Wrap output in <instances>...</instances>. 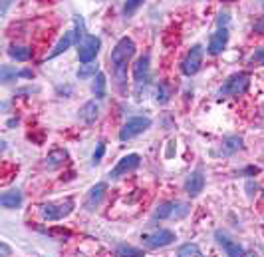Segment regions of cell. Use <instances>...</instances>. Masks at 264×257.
Here are the masks:
<instances>
[{"instance_id": "1", "label": "cell", "mask_w": 264, "mask_h": 257, "mask_svg": "<svg viewBox=\"0 0 264 257\" xmlns=\"http://www.w3.org/2000/svg\"><path fill=\"white\" fill-rule=\"evenodd\" d=\"M135 54V42L127 36H123L120 42L115 44V48L111 50V64H113V72L117 76V82L123 84L127 78V62L133 58Z\"/></svg>"}, {"instance_id": "2", "label": "cell", "mask_w": 264, "mask_h": 257, "mask_svg": "<svg viewBox=\"0 0 264 257\" xmlns=\"http://www.w3.org/2000/svg\"><path fill=\"white\" fill-rule=\"evenodd\" d=\"M248 86H250V76L246 72H237V74H232L228 76V80L219 88L217 96L219 98H232V96H241L248 90Z\"/></svg>"}, {"instance_id": "3", "label": "cell", "mask_w": 264, "mask_h": 257, "mask_svg": "<svg viewBox=\"0 0 264 257\" xmlns=\"http://www.w3.org/2000/svg\"><path fill=\"white\" fill-rule=\"evenodd\" d=\"M74 206L76 202L72 197H66V199H60V202H48L40 208V213L46 221H60L64 217H68L72 211H74Z\"/></svg>"}, {"instance_id": "4", "label": "cell", "mask_w": 264, "mask_h": 257, "mask_svg": "<svg viewBox=\"0 0 264 257\" xmlns=\"http://www.w3.org/2000/svg\"><path fill=\"white\" fill-rule=\"evenodd\" d=\"M149 54H143L141 58H137V62L133 64V86H135V94L137 98H141V92H145L151 78V66H149Z\"/></svg>"}, {"instance_id": "5", "label": "cell", "mask_w": 264, "mask_h": 257, "mask_svg": "<svg viewBox=\"0 0 264 257\" xmlns=\"http://www.w3.org/2000/svg\"><path fill=\"white\" fill-rule=\"evenodd\" d=\"M177 235L171 230H153V232H147L141 235V243L147 247V249H159V247H167L171 245Z\"/></svg>"}, {"instance_id": "6", "label": "cell", "mask_w": 264, "mask_h": 257, "mask_svg": "<svg viewBox=\"0 0 264 257\" xmlns=\"http://www.w3.org/2000/svg\"><path fill=\"white\" fill-rule=\"evenodd\" d=\"M189 213V204L183 202H163L157 206L153 217L155 219H181Z\"/></svg>"}, {"instance_id": "7", "label": "cell", "mask_w": 264, "mask_h": 257, "mask_svg": "<svg viewBox=\"0 0 264 257\" xmlns=\"http://www.w3.org/2000/svg\"><path fill=\"white\" fill-rule=\"evenodd\" d=\"M149 128H151V120H149V118H145V116L131 118V120H127V122L122 126V130H120V140H122V141H129V140L137 138L139 134L147 132Z\"/></svg>"}, {"instance_id": "8", "label": "cell", "mask_w": 264, "mask_h": 257, "mask_svg": "<svg viewBox=\"0 0 264 257\" xmlns=\"http://www.w3.org/2000/svg\"><path fill=\"white\" fill-rule=\"evenodd\" d=\"M100 48H102V40L98 36H83L81 42H80V48H78V58L81 64H87V62H94L96 56L100 54Z\"/></svg>"}, {"instance_id": "9", "label": "cell", "mask_w": 264, "mask_h": 257, "mask_svg": "<svg viewBox=\"0 0 264 257\" xmlns=\"http://www.w3.org/2000/svg\"><path fill=\"white\" fill-rule=\"evenodd\" d=\"M203 46L201 44H195L189 52H187V56L183 58V62H181V72L185 74V76H195L199 70H201V64H203Z\"/></svg>"}, {"instance_id": "10", "label": "cell", "mask_w": 264, "mask_h": 257, "mask_svg": "<svg viewBox=\"0 0 264 257\" xmlns=\"http://www.w3.org/2000/svg\"><path fill=\"white\" fill-rule=\"evenodd\" d=\"M139 164H141L139 154H129V156H125V158H122L120 162H117V165L109 171V178H111V180L122 178V176L127 174V171H133L135 167H139Z\"/></svg>"}, {"instance_id": "11", "label": "cell", "mask_w": 264, "mask_h": 257, "mask_svg": "<svg viewBox=\"0 0 264 257\" xmlns=\"http://www.w3.org/2000/svg\"><path fill=\"white\" fill-rule=\"evenodd\" d=\"M76 42H80V38H78V30H68V32H64V36L58 40V44L54 46V50L48 54V58L52 60V58H56V56H60V54H64L68 48H72Z\"/></svg>"}, {"instance_id": "12", "label": "cell", "mask_w": 264, "mask_h": 257, "mask_svg": "<svg viewBox=\"0 0 264 257\" xmlns=\"http://www.w3.org/2000/svg\"><path fill=\"white\" fill-rule=\"evenodd\" d=\"M215 237H217V241H219V245L224 249V253L226 255H232V257H241V255H246V251L243 249V245H239L234 239H230L224 232H217L215 234Z\"/></svg>"}, {"instance_id": "13", "label": "cell", "mask_w": 264, "mask_h": 257, "mask_svg": "<svg viewBox=\"0 0 264 257\" xmlns=\"http://www.w3.org/2000/svg\"><path fill=\"white\" fill-rule=\"evenodd\" d=\"M204 187V176H203V169H195L193 174H189V178L185 180V191L191 197H197Z\"/></svg>"}, {"instance_id": "14", "label": "cell", "mask_w": 264, "mask_h": 257, "mask_svg": "<svg viewBox=\"0 0 264 257\" xmlns=\"http://www.w3.org/2000/svg\"><path fill=\"white\" fill-rule=\"evenodd\" d=\"M226 44H228V30L223 26V28H219V30L211 36V40H209V54H213V56H219L224 48H226Z\"/></svg>"}, {"instance_id": "15", "label": "cell", "mask_w": 264, "mask_h": 257, "mask_svg": "<svg viewBox=\"0 0 264 257\" xmlns=\"http://www.w3.org/2000/svg\"><path fill=\"white\" fill-rule=\"evenodd\" d=\"M105 191H107V184H105V182H100V184H96V186L90 189V193H87V199H85V208H87V210H96V208L102 204V199H103Z\"/></svg>"}, {"instance_id": "16", "label": "cell", "mask_w": 264, "mask_h": 257, "mask_svg": "<svg viewBox=\"0 0 264 257\" xmlns=\"http://www.w3.org/2000/svg\"><path fill=\"white\" fill-rule=\"evenodd\" d=\"M98 114H100V106L90 100V102H85L81 108H80V118L85 122V124H94L98 120Z\"/></svg>"}, {"instance_id": "17", "label": "cell", "mask_w": 264, "mask_h": 257, "mask_svg": "<svg viewBox=\"0 0 264 257\" xmlns=\"http://www.w3.org/2000/svg\"><path fill=\"white\" fill-rule=\"evenodd\" d=\"M0 204L6 210H16L22 206V193L18 189H10V191H4L0 195Z\"/></svg>"}, {"instance_id": "18", "label": "cell", "mask_w": 264, "mask_h": 257, "mask_svg": "<svg viewBox=\"0 0 264 257\" xmlns=\"http://www.w3.org/2000/svg\"><path fill=\"white\" fill-rule=\"evenodd\" d=\"M66 160H68V152H66V150H54V152H50V154H48V158H46V165H48L50 169H54V167L64 165V164H66Z\"/></svg>"}, {"instance_id": "19", "label": "cell", "mask_w": 264, "mask_h": 257, "mask_svg": "<svg viewBox=\"0 0 264 257\" xmlns=\"http://www.w3.org/2000/svg\"><path fill=\"white\" fill-rule=\"evenodd\" d=\"M239 150H243V138L241 136H228V138H224V141H223V154L230 156V154L239 152Z\"/></svg>"}, {"instance_id": "20", "label": "cell", "mask_w": 264, "mask_h": 257, "mask_svg": "<svg viewBox=\"0 0 264 257\" xmlns=\"http://www.w3.org/2000/svg\"><path fill=\"white\" fill-rule=\"evenodd\" d=\"M8 56L14 58V60H18V62H26L32 56V48H28V46H10Z\"/></svg>"}, {"instance_id": "21", "label": "cell", "mask_w": 264, "mask_h": 257, "mask_svg": "<svg viewBox=\"0 0 264 257\" xmlns=\"http://www.w3.org/2000/svg\"><path fill=\"white\" fill-rule=\"evenodd\" d=\"M32 78V72L30 70H14V68H10V66H2V78H0V80H2L4 84L6 82H10L12 78Z\"/></svg>"}, {"instance_id": "22", "label": "cell", "mask_w": 264, "mask_h": 257, "mask_svg": "<svg viewBox=\"0 0 264 257\" xmlns=\"http://www.w3.org/2000/svg\"><path fill=\"white\" fill-rule=\"evenodd\" d=\"M100 74V64L98 62H87L78 70V78L80 80H87V78H96Z\"/></svg>"}, {"instance_id": "23", "label": "cell", "mask_w": 264, "mask_h": 257, "mask_svg": "<svg viewBox=\"0 0 264 257\" xmlns=\"http://www.w3.org/2000/svg\"><path fill=\"white\" fill-rule=\"evenodd\" d=\"M105 84H107L105 74H103V72H100V74L94 78V86H92V92L96 94V98H100V100H103V98H105Z\"/></svg>"}, {"instance_id": "24", "label": "cell", "mask_w": 264, "mask_h": 257, "mask_svg": "<svg viewBox=\"0 0 264 257\" xmlns=\"http://www.w3.org/2000/svg\"><path fill=\"white\" fill-rule=\"evenodd\" d=\"M177 253H179L181 257H189V255H201V247H199L197 243H185V245H181V247L177 249Z\"/></svg>"}, {"instance_id": "25", "label": "cell", "mask_w": 264, "mask_h": 257, "mask_svg": "<svg viewBox=\"0 0 264 257\" xmlns=\"http://www.w3.org/2000/svg\"><path fill=\"white\" fill-rule=\"evenodd\" d=\"M143 4V0H125V4H123V14L129 18L137 12V8Z\"/></svg>"}, {"instance_id": "26", "label": "cell", "mask_w": 264, "mask_h": 257, "mask_svg": "<svg viewBox=\"0 0 264 257\" xmlns=\"http://www.w3.org/2000/svg\"><path fill=\"white\" fill-rule=\"evenodd\" d=\"M117 255H129V257H141L143 251L137 249V247H131V245H120L117 247Z\"/></svg>"}, {"instance_id": "27", "label": "cell", "mask_w": 264, "mask_h": 257, "mask_svg": "<svg viewBox=\"0 0 264 257\" xmlns=\"http://www.w3.org/2000/svg\"><path fill=\"white\" fill-rule=\"evenodd\" d=\"M169 100V90H167V86L161 82L159 86H157V102H161V104H165Z\"/></svg>"}, {"instance_id": "28", "label": "cell", "mask_w": 264, "mask_h": 257, "mask_svg": "<svg viewBox=\"0 0 264 257\" xmlns=\"http://www.w3.org/2000/svg\"><path fill=\"white\" fill-rule=\"evenodd\" d=\"M103 154H105V144H98V150L94 152V160H92V164H94V165H98V164L102 162Z\"/></svg>"}, {"instance_id": "29", "label": "cell", "mask_w": 264, "mask_h": 257, "mask_svg": "<svg viewBox=\"0 0 264 257\" xmlns=\"http://www.w3.org/2000/svg\"><path fill=\"white\" fill-rule=\"evenodd\" d=\"M250 62H252V64H264V48H258V50L250 56Z\"/></svg>"}, {"instance_id": "30", "label": "cell", "mask_w": 264, "mask_h": 257, "mask_svg": "<svg viewBox=\"0 0 264 257\" xmlns=\"http://www.w3.org/2000/svg\"><path fill=\"white\" fill-rule=\"evenodd\" d=\"M254 30H256V32H260V34H264V16L254 24Z\"/></svg>"}, {"instance_id": "31", "label": "cell", "mask_w": 264, "mask_h": 257, "mask_svg": "<svg viewBox=\"0 0 264 257\" xmlns=\"http://www.w3.org/2000/svg\"><path fill=\"white\" fill-rule=\"evenodd\" d=\"M260 171V167H256V165H248L246 169H244V174H248V176H256Z\"/></svg>"}, {"instance_id": "32", "label": "cell", "mask_w": 264, "mask_h": 257, "mask_svg": "<svg viewBox=\"0 0 264 257\" xmlns=\"http://www.w3.org/2000/svg\"><path fill=\"white\" fill-rule=\"evenodd\" d=\"M0 253H2V255H8L10 253V249H8L6 243H0Z\"/></svg>"}, {"instance_id": "33", "label": "cell", "mask_w": 264, "mask_h": 257, "mask_svg": "<svg viewBox=\"0 0 264 257\" xmlns=\"http://www.w3.org/2000/svg\"><path fill=\"white\" fill-rule=\"evenodd\" d=\"M246 189H248V193L252 195V189H256V184H254V182H248V184H246Z\"/></svg>"}]
</instances>
